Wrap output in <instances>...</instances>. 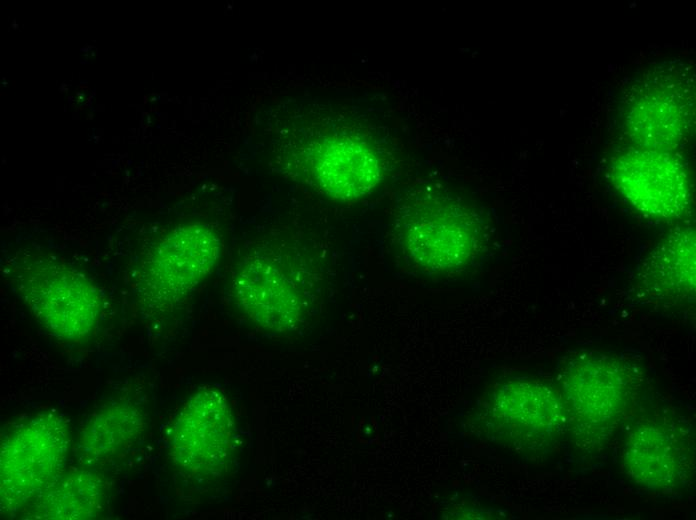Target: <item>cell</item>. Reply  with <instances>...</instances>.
I'll return each mask as SVG.
<instances>
[{"mask_svg":"<svg viewBox=\"0 0 696 520\" xmlns=\"http://www.w3.org/2000/svg\"><path fill=\"white\" fill-rule=\"evenodd\" d=\"M636 370L626 361L598 351H581L562 365L559 390L566 412V433L593 452L615 434L633 405Z\"/></svg>","mask_w":696,"mask_h":520,"instance_id":"1","label":"cell"},{"mask_svg":"<svg viewBox=\"0 0 696 520\" xmlns=\"http://www.w3.org/2000/svg\"><path fill=\"white\" fill-rule=\"evenodd\" d=\"M8 277L34 318L53 336L80 342L95 331L102 310L100 291L64 260L21 251L9 262Z\"/></svg>","mask_w":696,"mask_h":520,"instance_id":"2","label":"cell"},{"mask_svg":"<svg viewBox=\"0 0 696 520\" xmlns=\"http://www.w3.org/2000/svg\"><path fill=\"white\" fill-rule=\"evenodd\" d=\"M71 437L66 420L39 413L14 425L0 445V510L14 518L66 471Z\"/></svg>","mask_w":696,"mask_h":520,"instance_id":"3","label":"cell"},{"mask_svg":"<svg viewBox=\"0 0 696 520\" xmlns=\"http://www.w3.org/2000/svg\"><path fill=\"white\" fill-rule=\"evenodd\" d=\"M398 237L410 261L430 273L456 272L480 251L482 224L475 211L442 195H419L398 215Z\"/></svg>","mask_w":696,"mask_h":520,"instance_id":"4","label":"cell"},{"mask_svg":"<svg viewBox=\"0 0 696 520\" xmlns=\"http://www.w3.org/2000/svg\"><path fill=\"white\" fill-rule=\"evenodd\" d=\"M694 99L689 67L674 61L650 68L622 99V130L633 146L675 151L691 135Z\"/></svg>","mask_w":696,"mask_h":520,"instance_id":"5","label":"cell"},{"mask_svg":"<svg viewBox=\"0 0 696 520\" xmlns=\"http://www.w3.org/2000/svg\"><path fill=\"white\" fill-rule=\"evenodd\" d=\"M222 252L219 233L195 222L175 227L142 260L138 294L150 310L162 311L184 299L213 271Z\"/></svg>","mask_w":696,"mask_h":520,"instance_id":"6","label":"cell"},{"mask_svg":"<svg viewBox=\"0 0 696 520\" xmlns=\"http://www.w3.org/2000/svg\"><path fill=\"white\" fill-rule=\"evenodd\" d=\"M496 436L514 450L552 452L566 434V412L559 388L538 380L510 381L495 389L488 403Z\"/></svg>","mask_w":696,"mask_h":520,"instance_id":"7","label":"cell"},{"mask_svg":"<svg viewBox=\"0 0 696 520\" xmlns=\"http://www.w3.org/2000/svg\"><path fill=\"white\" fill-rule=\"evenodd\" d=\"M608 172L622 197L647 216L676 219L691 207L689 170L675 151L629 146L612 157Z\"/></svg>","mask_w":696,"mask_h":520,"instance_id":"8","label":"cell"},{"mask_svg":"<svg viewBox=\"0 0 696 520\" xmlns=\"http://www.w3.org/2000/svg\"><path fill=\"white\" fill-rule=\"evenodd\" d=\"M236 424L225 396L202 388L184 403L170 438L177 468L191 477H211L227 466L236 446Z\"/></svg>","mask_w":696,"mask_h":520,"instance_id":"9","label":"cell"},{"mask_svg":"<svg viewBox=\"0 0 696 520\" xmlns=\"http://www.w3.org/2000/svg\"><path fill=\"white\" fill-rule=\"evenodd\" d=\"M621 464L639 486L654 492H674L684 487L694 469L690 431L667 417L644 419L627 432Z\"/></svg>","mask_w":696,"mask_h":520,"instance_id":"10","label":"cell"},{"mask_svg":"<svg viewBox=\"0 0 696 520\" xmlns=\"http://www.w3.org/2000/svg\"><path fill=\"white\" fill-rule=\"evenodd\" d=\"M232 293L252 322L275 332L294 330L308 307L299 282L275 257L264 253L241 262L233 275Z\"/></svg>","mask_w":696,"mask_h":520,"instance_id":"11","label":"cell"},{"mask_svg":"<svg viewBox=\"0 0 696 520\" xmlns=\"http://www.w3.org/2000/svg\"><path fill=\"white\" fill-rule=\"evenodd\" d=\"M307 158L317 186L335 199H358L381 179V163L375 151L352 137H326L310 148Z\"/></svg>","mask_w":696,"mask_h":520,"instance_id":"12","label":"cell"},{"mask_svg":"<svg viewBox=\"0 0 696 520\" xmlns=\"http://www.w3.org/2000/svg\"><path fill=\"white\" fill-rule=\"evenodd\" d=\"M144 429L140 405L132 399H116L85 421L74 444L75 456L88 468L106 463L131 448Z\"/></svg>","mask_w":696,"mask_h":520,"instance_id":"13","label":"cell"},{"mask_svg":"<svg viewBox=\"0 0 696 520\" xmlns=\"http://www.w3.org/2000/svg\"><path fill=\"white\" fill-rule=\"evenodd\" d=\"M695 244V231L679 227L649 253L641 279L654 300L674 305L694 301Z\"/></svg>","mask_w":696,"mask_h":520,"instance_id":"14","label":"cell"},{"mask_svg":"<svg viewBox=\"0 0 696 520\" xmlns=\"http://www.w3.org/2000/svg\"><path fill=\"white\" fill-rule=\"evenodd\" d=\"M103 479L90 468L66 471L20 514L23 519L87 520L104 509Z\"/></svg>","mask_w":696,"mask_h":520,"instance_id":"15","label":"cell"}]
</instances>
